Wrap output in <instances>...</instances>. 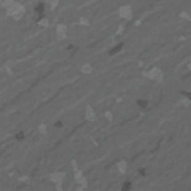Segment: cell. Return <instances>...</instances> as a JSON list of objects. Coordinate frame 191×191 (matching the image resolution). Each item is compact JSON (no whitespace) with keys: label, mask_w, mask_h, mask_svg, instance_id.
<instances>
[{"label":"cell","mask_w":191,"mask_h":191,"mask_svg":"<svg viewBox=\"0 0 191 191\" xmlns=\"http://www.w3.org/2000/svg\"><path fill=\"white\" fill-rule=\"evenodd\" d=\"M123 43H118L116 46H113V48H110V50H108V56H115V54H118L121 50H123Z\"/></svg>","instance_id":"obj_1"},{"label":"cell","mask_w":191,"mask_h":191,"mask_svg":"<svg viewBox=\"0 0 191 191\" xmlns=\"http://www.w3.org/2000/svg\"><path fill=\"white\" fill-rule=\"evenodd\" d=\"M139 175H140V177H147V169H145V167H140V169H139Z\"/></svg>","instance_id":"obj_4"},{"label":"cell","mask_w":191,"mask_h":191,"mask_svg":"<svg viewBox=\"0 0 191 191\" xmlns=\"http://www.w3.org/2000/svg\"><path fill=\"white\" fill-rule=\"evenodd\" d=\"M131 188H132V183H131L129 180H126V181L123 183V186H121V189H123V191H129Z\"/></svg>","instance_id":"obj_3"},{"label":"cell","mask_w":191,"mask_h":191,"mask_svg":"<svg viewBox=\"0 0 191 191\" xmlns=\"http://www.w3.org/2000/svg\"><path fill=\"white\" fill-rule=\"evenodd\" d=\"M54 126H56V128H62V121H56Z\"/></svg>","instance_id":"obj_7"},{"label":"cell","mask_w":191,"mask_h":191,"mask_svg":"<svg viewBox=\"0 0 191 191\" xmlns=\"http://www.w3.org/2000/svg\"><path fill=\"white\" fill-rule=\"evenodd\" d=\"M181 96H185L186 99H189V100H191V91H183V92H181Z\"/></svg>","instance_id":"obj_6"},{"label":"cell","mask_w":191,"mask_h":191,"mask_svg":"<svg viewBox=\"0 0 191 191\" xmlns=\"http://www.w3.org/2000/svg\"><path fill=\"white\" fill-rule=\"evenodd\" d=\"M14 137H16V140H24V132H18Z\"/></svg>","instance_id":"obj_5"},{"label":"cell","mask_w":191,"mask_h":191,"mask_svg":"<svg viewBox=\"0 0 191 191\" xmlns=\"http://www.w3.org/2000/svg\"><path fill=\"white\" fill-rule=\"evenodd\" d=\"M137 107H139L140 110H147V108H148V100H147V99H139V100H137Z\"/></svg>","instance_id":"obj_2"}]
</instances>
